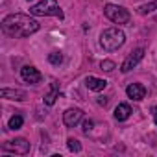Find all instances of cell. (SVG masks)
Here are the masks:
<instances>
[{
	"label": "cell",
	"instance_id": "6da1fadb",
	"mask_svg": "<svg viewBox=\"0 0 157 157\" xmlns=\"http://www.w3.org/2000/svg\"><path fill=\"white\" fill-rule=\"evenodd\" d=\"M39 30V22L30 15L13 13L2 21V32L10 37H30Z\"/></svg>",
	"mask_w": 157,
	"mask_h": 157
},
{
	"label": "cell",
	"instance_id": "7a4b0ae2",
	"mask_svg": "<svg viewBox=\"0 0 157 157\" xmlns=\"http://www.w3.org/2000/svg\"><path fill=\"white\" fill-rule=\"evenodd\" d=\"M124 43H126V35H124V32L118 30V28H107V30H104L102 35H100V44H102V48L107 50V52L118 50Z\"/></svg>",
	"mask_w": 157,
	"mask_h": 157
},
{
	"label": "cell",
	"instance_id": "3957f363",
	"mask_svg": "<svg viewBox=\"0 0 157 157\" xmlns=\"http://www.w3.org/2000/svg\"><path fill=\"white\" fill-rule=\"evenodd\" d=\"M30 13L33 17H59V19H63V11L57 4V0H41L39 4L30 8Z\"/></svg>",
	"mask_w": 157,
	"mask_h": 157
},
{
	"label": "cell",
	"instance_id": "277c9868",
	"mask_svg": "<svg viewBox=\"0 0 157 157\" xmlns=\"http://www.w3.org/2000/svg\"><path fill=\"white\" fill-rule=\"evenodd\" d=\"M104 13H105V17H107L111 22H115V24H128L129 19H131L128 10H124L122 6H115V4H107V6L104 8Z\"/></svg>",
	"mask_w": 157,
	"mask_h": 157
},
{
	"label": "cell",
	"instance_id": "5b68a950",
	"mask_svg": "<svg viewBox=\"0 0 157 157\" xmlns=\"http://www.w3.org/2000/svg\"><path fill=\"white\" fill-rule=\"evenodd\" d=\"M2 150L4 151H11V153H17V155H26L30 151V142L26 139H13V140H8L2 144Z\"/></svg>",
	"mask_w": 157,
	"mask_h": 157
},
{
	"label": "cell",
	"instance_id": "8992f818",
	"mask_svg": "<svg viewBox=\"0 0 157 157\" xmlns=\"http://www.w3.org/2000/svg\"><path fill=\"white\" fill-rule=\"evenodd\" d=\"M142 57H144V48H137V50H133V52L126 57V61L122 63V72L126 74V72H129L131 68H135V67L142 61Z\"/></svg>",
	"mask_w": 157,
	"mask_h": 157
},
{
	"label": "cell",
	"instance_id": "52a82bcc",
	"mask_svg": "<svg viewBox=\"0 0 157 157\" xmlns=\"http://www.w3.org/2000/svg\"><path fill=\"white\" fill-rule=\"evenodd\" d=\"M21 76H22V80L26 82V83H32V85H35V83H39L41 82V72L35 68V67H30V65H26V67H22L21 68Z\"/></svg>",
	"mask_w": 157,
	"mask_h": 157
},
{
	"label": "cell",
	"instance_id": "ba28073f",
	"mask_svg": "<svg viewBox=\"0 0 157 157\" xmlns=\"http://www.w3.org/2000/svg\"><path fill=\"white\" fill-rule=\"evenodd\" d=\"M82 117H83V111L82 109H68V111H65L63 113V122H65V126H68V128H74L78 122L82 120Z\"/></svg>",
	"mask_w": 157,
	"mask_h": 157
},
{
	"label": "cell",
	"instance_id": "9c48e42d",
	"mask_svg": "<svg viewBox=\"0 0 157 157\" xmlns=\"http://www.w3.org/2000/svg\"><path fill=\"white\" fill-rule=\"evenodd\" d=\"M126 94H128L131 100L140 102V100L146 96V89H144V85H140V83H131V85H128Z\"/></svg>",
	"mask_w": 157,
	"mask_h": 157
},
{
	"label": "cell",
	"instance_id": "30bf717a",
	"mask_svg": "<svg viewBox=\"0 0 157 157\" xmlns=\"http://www.w3.org/2000/svg\"><path fill=\"white\" fill-rule=\"evenodd\" d=\"M0 94H2V98H8V100H17V102H24L28 96L24 91L21 89H2L0 91Z\"/></svg>",
	"mask_w": 157,
	"mask_h": 157
},
{
	"label": "cell",
	"instance_id": "8fae6325",
	"mask_svg": "<svg viewBox=\"0 0 157 157\" xmlns=\"http://www.w3.org/2000/svg\"><path fill=\"white\" fill-rule=\"evenodd\" d=\"M85 85L91 89V91H104L105 89V85H107V82L105 80H100V78H94V76H87L85 78Z\"/></svg>",
	"mask_w": 157,
	"mask_h": 157
},
{
	"label": "cell",
	"instance_id": "7c38bea8",
	"mask_svg": "<svg viewBox=\"0 0 157 157\" xmlns=\"http://www.w3.org/2000/svg\"><path fill=\"white\" fill-rule=\"evenodd\" d=\"M129 115H131V107H129L128 104H118V105H117V109H115V118H117L118 122L128 120Z\"/></svg>",
	"mask_w": 157,
	"mask_h": 157
},
{
	"label": "cell",
	"instance_id": "4fadbf2b",
	"mask_svg": "<svg viewBox=\"0 0 157 157\" xmlns=\"http://www.w3.org/2000/svg\"><path fill=\"white\" fill-rule=\"evenodd\" d=\"M57 94H59V91H57V83H52V89H50V93L44 96V104H46V105H54V102H56Z\"/></svg>",
	"mask_w": 157,
	"mask_h": 157
},
{
	"label": "cell",
	"instance_id": "5bb4252c",
	"mask_svg": "<svg viewBox=\"0 0 157 157\" xmlns=\"http://www.w3.org/2000/svg\"><path fill=\"white\" fill-rule=\"evenodd\" d=\"M155 10H157V0H155V2H150V4L140 6V8H139V13H140V15H148V13H153Z\"/></svg>",
	"mask_w": 157,
	"mask_h": 157
},
{
	"label": "cell",
	"instance_id": "9a60e30c",
	"mask_svg": "<svg viewBox=\"0 0 157 157\" xmlns=\"http://www.w3.org/2000/svg\"><path fill=\"white\" fill-rule=\"evenodd\" d=\"M22 117L21 115H15V117H11L10 118V129H21L22 128Z\"/></svg>",
	"mask_w": 157,
	"mask_h": 157
},
{
	"label": "cell",
	"instance_id": "2e32d148",
	"mask_svg": "<svg viewBox=\"0 0 157 157\" xmlns=\"http://www.w3.org/2000/svg\"><path fill=\"white\" fill-rule=\"evenodd\" d=\"M48 61H50L52 65H61V63H63V54H61V52H52V54L48 56Z\"/></svg>",
	"mask_w": 157,
	"mask_h": 157
},
{
	"label": "cell",
	"instance_id": "e0dca14e",
	"mask_svg": "<svg viewBox=\"0 0 157 157\" xmlns=\"http://www.w3.org/2000/svg\"><path fill=\"white\" fill-rule=\"evenodd\" d=\"M67 146H68V150H70V151H76V153H78V151H82V144L78 142L76 139H72V137L67 140Z\"/></svg>",
	"mask_w": 157,
	"mask_h": 157
},
{
	"label": "cell",
	"instance_id": "ac0fdd59",
	"mask_svg": "<svg viewBox=\"0 0 157 157\" xmlns=\"http://www.w3.org/2000/svg\"><path fill=\"white\" fill-rule=\"evenodd\" d=\"M100 67H102V70L111 72V70L115 68V63H113V61H109V59H105V61H102V63H100Z\"/></svg>",
	"mask_w": 157,
	"mask_h": 157
},
{
	"label": "cell",
	"instance_id": "d6986e66",
	"mask_svg": "<svg viewBox=\"0 0 157 157\" xmlns=\"http://www.w3.org/2000/svg\"><path fill=\"white\" fill-rule=\"evenodd\" d=\"M82 129H83L85 133H89V131L93 129V120H85V122H83V128H82Z\"/></svg>",
	"mask_w": 157,
	"mask_h": 157
},
{
	"label": "cell",
	"instance_id": "ffe728a7",
	"mask_svg": "<svg viewBox=\"0 0 157 157\" xmlns=\"http://www.w3.org/2000/svg\"><path fill=\"white\" fill-rule=\"evenodd\" d=\"M98 104H100V105H105V104H107V98H98Z\"/></svg>",
	"mask_w": 157,
	"mask_h": 157
},
{
	"label": "cell",
	"instance_id": "44dd1931",
	"mask_svg": "<svg viewBox=\"0 0 157 157\" xmlns=\"http://www.w3.org/2000/svg\"><path fill=\"white\" fill-rule=\"evenodd\" d=\"M153 122H155V124H157V113H155V117H153Z\"/></svg>",
	"mask_w": 157,
	"mask_h": 157
},
{
	"label": "cell",
	"instance_id": "7402d4cb",
	"mask_svg": "<svg viewBox=\"0 0 157 157\" xmlns=\"http://www.w3.org/2000/svg\"><path fill=\"white\" fill-rule=\"evenodd\" d=\"M28 2H30V0H28Z\"/></svg>",
	"mask_w": 157,
	"mask_h": 157
}]
</instances>
